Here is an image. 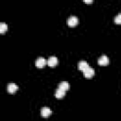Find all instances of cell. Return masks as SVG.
I'll return each mask as SVG.
<instances>
[{"label": "cell", "mask_w": 121, "mask_h": 121, "mask_svg": "<svg viewBox=\"0 0 121 121\" xmlns=\"http://www.w3.org/2000/svg\"><path fill=\"white\" fill-rule=\"evenodd\" d=\"M47 64L50 66V67H54L58 64V58L55 57V56H51L48 60H47Z\"/></svg>", "instance_id": "4"}, {"label": "cell", "mask_w": 121, "mask_h": 121, "mask_svg": "<svg viewBox=\"0 0 121 121\" xmlns=\"http://www.w3.org/2000/svg\"><path fill=\"white\" fill-rule=\"evenodd\" d=\"M46 63H47V60H45V59L43 58V57H39V58L36 60V61H35V65H36L38 68H43Z\"/></svg>", "instance_id": "1"}, {"label": "cell", "mask_w": 121, "mask_h": 121, "mask_svg": "<svg viewBox=\"0 0 121 121\" xmlns=\"http://www.w3.org/2000/svg\"><path fill=\"white\" fill-rule=\"evenodd\" d=\"M8 30V26L6 23H1L0 24V32L1 33H4L5 31Z\"/></svg>", "instance_id": "11"}, {"label": "cell", "mask_w": 121, "mask_h": 121, "mask_svg": "<svg viewBox=\"0 0 121 121\" xmlns=\"http://www.w3.org/2000/svg\"><path fill=\"white\" fill-rule=\"evenodd\" d=\"M59 88L64 90V91H67L69 88H70V84L67 82V81H61L60 84H59Z\"/></svg>", "instance_id": "10"}, {"label": "cell", "mask_w": 121, "mask_h": 121, "mask_svg": "<svg viewBox=\"0 0 121 121\" xmlns=\"http://www.w3.org/2000/svg\"><path fill=\"white\" fill-rule=\"evenodd\" d=\"M97 62H98L99 65H102V66L107 65V64L109 63V58H108L106 55H102V56L97 60Z\"/></svg>", "instance_id": "3"}, {"label": "cell", "mask_w": 121, "mask_h": 121, "mask_svg": "<svg viewBox=\"0 0 121 121\" xmlns=\"http://www.w3.org/2000/svg\"><path fill=\"white\" fill-rule=\"evenodd\" d=\"M51 113H52V111L48 107H43L41 110V114L43 117H48Z\"/></svg>", "instance_id": "6"}, {"label": "cell", "mask_w": 121, "mask_h": 121, "mask_svg": "<svg viewBox=\"0 0 121 121\" xmlns=\"http://www.w3.org/2000/svg\"><path fill=\"white\" fill-rule=\"evenodd\" d=\"M17 90H18V86H17L15 83H9V84L8 85V87H7V91H8L9 93H10V94L15 93Z\"/></svg>", "instance_id": "8"}, {"label": "cell", "mask_w": 121, "mask_h": 121, "mask_svg": "<svg viewBox=\"0 0 121 121\" xmlns=\"http://www.w3.org/2000/svg\"><path fill=\"white\" fill-rule=\"evenodd\" d=\"M64 95H65V91H64V90H62V89H60V88H58V89L56 90V92H55V96H56L57 98L60 99V98H62Z\"/></svg>", "instance_id": "9"}, {"label": "cell", "mask_w": 121, "mask_h": 121, "mask_svg": "<svg viewBox=\"0 0 121 121\" xmlns=\"http://www.w3.org/2000/svg\"><path fill=\"white\" fill-rule=\"evenodd\" d=\"M78 23V18L77 16H70L67 19V25L70 26H75Z\"/></svg>", "instance_id": "2"}, {"label": "cell", "mask_w": 121, "mask_h": 121, "mask_svg": "<svg viewBox=\"0 0 121 121\" xmlns=\"http://www.w3.org/2000/svg\"><path fill=\"white\" fill-rule=\"evenodd\" d=\"M114 23L115 24H118V25H121V13H118L115 18H114Z\"/></svg>", "instance_id": "12"}, {"label": "cell", "mask_w": 121, "mask_h": 121, "mask_svg": "<svg viewBox=\"0 0 121 121\" xmlns=\"http://www.w3.org/2000/svg\"><path fill=\"white\" fill-rule=\"evenodd\" d=\"M84 3H87V4H90V3H93V1H92V0H91V1H90V0H85V1H84Z\"/></svg>", "instance_id": "13"}, {"label": "cell", "mask_w": 121, "mask_h": 121, "mask_svg": "<svg viewBox=\"0 0 121 121\" xmlns=\"http://www.w3.org/2000/svg\"><path fill=\"white\" fill-rule=\"evenodd\" d=\"M83 74H84V77H85V78H93L94 75H95V70H94L92 67H89V68H87V69L83 72Z\"/></svg>", "instance_id": "5"}, {"label": "cell", "mask_w": 121, "mask_h": 121, "mask_svg": "<svg viewBox=\"0 0 121 121\" xmlns=\"http://www.w3.org/2000/svg\"><path fill=\"white\" fill-rule=\"evenodd\" d=\"M78 69H79L80 71L84 72V71H85L87 68H89L90 66H89V64H88L87 61H85V60H80V61L78 62Z\"/></svg>", "instance_id": "7"}]
</instances>
